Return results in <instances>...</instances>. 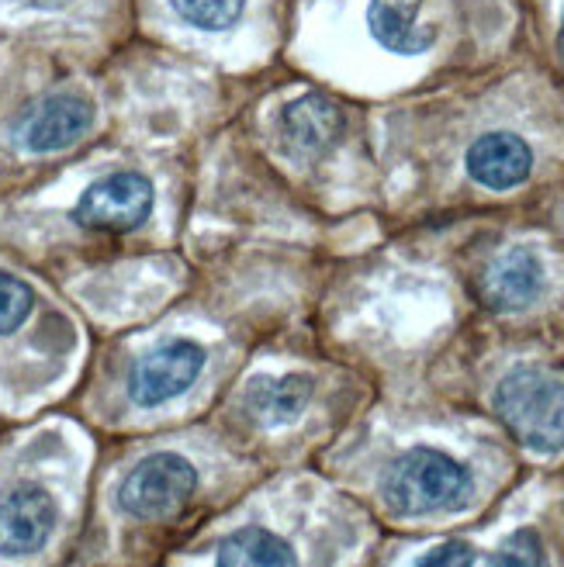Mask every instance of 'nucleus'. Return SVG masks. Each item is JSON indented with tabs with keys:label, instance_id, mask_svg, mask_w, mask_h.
<instances>
[{
	"label": "nucleus",
	"instance_id": "1",
	"mask_svg": "<svg viewBox=\"0 0 564 567\" xmlns=\"http://www.w3.org/2000/svg\"><path fill=\"white\" fill-rule=\"evenodd\" d=\"M471 492V471L450 453L430 446L402 453L384 474V502L399 516H433L443 508H461Z\"/></svg>",
	"mask_w": 564,
	"mask_h": 567
},
{
	"label": "nucleus",
	"instance_id": "2",
	"mask_svg": "<svg viewBox=\"0 0 564 567\" xmlns=\"http://www.w3.org/2000/svg\"><path fill=\"white\" fill-rule=\"evenodd\" d=\"M495 412L526 450L554 453L564 446V381L520 367L495 388Z\"/></svg>",
	"mask_w": 564,
	"mask_h": 567
},
{
	"label": "nucleus",
	"instance_id": "3",
	"mask_svg": "<svg viewBox=\"0 0 564 567\" xmlns=\"http://www.w3.org/2000/svg\"><path fill=\"white\" fill-rule=\"evenodd\" d=\"M197 471L181 453H150L139 461L119 485L122 513L143 523L171 519L194 498Z\"/></svg>",
	"mask_w": 564,
	"mask_h": 567
},
{
	"label": "nucleus",
	"instance_id": "4",
	"mask_svg": "<svg viewBox=\"0 0 564 567\" xmlns=\"http://www.w3.org/2000/svg\"><path fill=\"white\" fill-rule=\"evenodd\" d=\"M153 184L143 174H111L80 194L73 221L98 233H132L153 215Z\"/></svg>",
	"mask_w": 564,
	"mask_h": 567
},
{
	"label": "nucleus",
	"instance_id": "5",
	"mask_svg": "<svg viewBox=\"0 0 564 567\" xmlns=\"http://www.w3.org/2000/svg\"><path fill=\"white\" fill-rule=\"evenodd\" d=\"M205 367V350L194 339H171L146 357H139L129 374V394L139 409H156L184 394Z\"/></svg>",
	"mask_w": 564,
	"mask_h": 567
},
{
	"label": "nucleus",
	"instance_id": "6",
	"mask_svg": "<svg viewBox=\"0 0 564 567\" xmlns=\"http://www.w3.org/2000/svg\"><path fill=\"white\" fill-rule=\"evenodd\" d=\"M94 125V104L80 94H49L18 118L14 138L28 153H60Z\"/></svg>",
	"mask_w": 564,
	"mask_h": 567
},
{
	"label": "nucleus",
	"instance_id": "7",
	"mask_svg": "<svg viewBox=\"0 0 564 567\" xmlns=\"http://www.w3.org/2000/svg\"><path fill=\"white\" fill-rule=\"evenodd\" d=\"M55 502L39 485H14L0 498V554L32 557L39 554L55 529Z\"/></svg>",
	"mask_w": 564,
	"mask_h": 567
},
{
	"label": "nucleus",
	"instance_id": "8",
	"mask_svg": "<svg viewBox=\"0 0 564 567\" xmlns=\"http://www.w3.org/2000/svg\"><path fill=\"white\" fill-rule=\"evenodd\" d=\"M464 166L474 184L489 190H513L533 169V150L516 132H489L474 138V146L464 156Z\"/></svg>",
	"mask_w": 564,
	"mask_h": 567
},
{
	"label": "nucleus",
	"instance_id": "9",
	"mask_svg": "<svg viewBox=\"0 0 564 567\" xmlns=\"http://www.w3.org/2000/svg\"><path fill=\"white\" fill-rule=\"evenodd\" d=\"M541 291L544 267L526 249H510L489 267L482 280V298L492 311H523L541 298Z\"/></svg>",
	"mask_w": 564,
	"mask_h": 567
},
{
	"label": "nucleus",
	"instance_id": "10",
	"mask_svg": "<svg viewBox=\"0 0 564 567\" xmlns=\"http://www.w3.org/2000/svg\"><path fill=\"white\" fill-rule=\"evenodd\" d=\"M347 118L340 104H332L322 94H305L285 111V138L301 156H322L340 142Z\"/></svg>",
	"mask_w": 564,
	"mask_h": 567
},
{
	"label": "nucleus",
	"instance_id": "11",
	"mask_svg": "<svg viewBox=\"0 0 564 567\" xmlns=\"http://www.w3.org/2000/svg\"><path fill=\"white\" fill-rule=\"evenodd\" d=\"M419 4L422 0H371L368 28L381 49L394 55H419L433 49L437 28L419 24Z\"/></svg>",
	"mask_w": 564,
	"mask_h": 567
},
{
	"label": "nucleus",
	"instance_id": "12",
	"mask_svg": "<svg viewBox=\"0 0 564 567\" xmlns=\"http://www.w3.org/2000/svg\"><path fill=\"white\" fill-rule=\"evenodd\" d=\"M312 402V378L285 374V378H253L246 388V409L264 425H288L305 405Z\"/></svg>",
	"mask_w": 564,
	"mask_h": 567
},
{
	"label": "nucleus",
	"instance_id": "13",
	"mask_svg": "<svg viewBox=\"0 0 564 567\" xmlns=\"http://www.w3.org/2000/svg\"><path fill=\"white\" fill-rule=\"evenodd\" d=\"M215 567H298V557L285 536L246 526L218 544Z\"/></svg>",
	"mask_w": 564,
	"mask_h": 567
},
{
	"label": "nucleus",
	"instance_id": "14",
	"mask_svg": "<svg viewBox=\"0 0 564 567\" xmlns=\"http://www.w3.org/2000/svg\"><path fill=\"white\" fill-rule=\"evenodd\" d=\"M171 8L197 32H225L243 18L246 0H171Z\"/></svg>",
	"mask_w": 564,
	"mask_h": 567
},
{
	"label": "nucleus",
	"instance_id": "15",
	"mask_svg": "<svg viewBox=\"0 0 564 567\" xmlns=\"http://www.w3.org/2000/svg\"><path fill=\"white\" fill-rule=\"evenodd\" d=\"M32 305H35L32 288L21 277L0 270V336L18 332L24 319L32 316Z\"/></svg>",
	"mask_w": 564,
	"mask_h": 567
},
{
	"label": "nucleus",
	"instance_id": "16",
	"mask_svg": "<svg viewBox=\"0 0 564 567\" xmlns=\"http://www.w3.org/2000/svg\"><path fill=\"white\" fill-rule=\"evenodd\" d=\"M489 567H544V550L541 540L530 529L510 536L489 560Z\"/></svg>",
	"mask_w": 564,
	"mask_h": 567
},
{
	"label": "nucleus",
	"instance_id": "17",
	"mask_svg": "<svg viewBox=\"0 0 564 567\" xmlns=\"http://www.w3.org/2000/svg\"><path fill=\"white\" fill-rule=\"evenodd\" d=\"M419 567H474V550L461 540H450L419 560Z\"/></svg>",
	"mask_w": 564,
	"mask_h": 567
},
{
	"label": "nucleus",
	"instance_id": "18",
	"mask_svg": "<svg viewBox=\"0 0 564 567\" xmlns=\"http://www.w3.org/2000/svg\"><path fill=\"white\" fill-rule=\"evenodd\" d=\"M35 8H49V11H55V8H63L66 0H32Z\"/></svg>",
	"mask_w": 564,
	"mask_h": 567
},
{
	"label": "nucleus",
	"instance_id": "19",
	"mask_svg": "<svg viewBox=\"0 0 564 567\" xmlns=\"http://www.w3.org/2000/svg\"><path fill=\"white\" fill-rule=\"evenodd\" d=\"M561 55H564V21H561Z\"/></svg>",
	"mask_w": 564,
	"mask_h": 567
}]
</instances>
